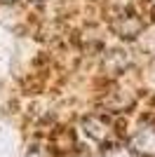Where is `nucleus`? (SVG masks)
Segmentation results:
<instances>
[{"mask_svg":"<svg viewBox=\"0 0 155 157\" xmlns=\"http://www.w3.org/2000/svg\"><path fill=\"white\" fill-rule=\"evenodd\" d=\"M141 31H143V24L136 14H125L115 21V33L125 40H134Z\"/></svg>","mask_w":155,"mask_h":157,"instance_id":"nucleus-1","label":"nucleus"},{"mask_svg":"<svg viewBox=\"0 0 155 157\" xmlns=\"http://www.w3.org/2000/svg\"><path fill=\"white\" fill-rule=\"evenodd\" d=\"M2 2H17V0H2Z\"/></svg>","mask_w":155,"mask_h":157,"instance_id":"nucleus-2","label":"nucleus"}]
</instances>
